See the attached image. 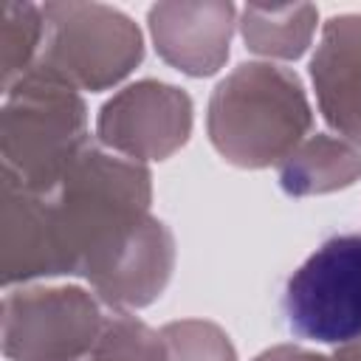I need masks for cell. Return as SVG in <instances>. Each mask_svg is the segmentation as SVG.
<instances>
[{"instance_id":"1","label":"cell","mask_w":361,"mask_h":361,"mask_svg":"<svg viewBox=\"0 0 361 361\" xmlns=\"http://www.w3.org/2000/svg\"><path fill=\"white\" fill-rule=\"evenodd\" d=\"M285 319L290 333L350 344L361 338V237L341 234L322 243L288 279Z\"/></svg>"},{"instance_id":"3","label":"cell","mask_w":361,"mask_h":361,"mask_svg":"<svg viewBox=\"0 0 361 361\" xmlns=\"http://www.w3.org/2000/svg\"><path fill=\"white\" fill-rule=\"evenodd\" d=\"M149 20L161 54L189 73H212L228 51V3L200 6L197 25H192V6H155Z\"/></svg>"},{"instance_id":"2","label":"cell","mask_w":361,"mask_h":361,"mask_svg":"<svg viewBox=\"0 0 361 361\" xmlns=\"http://www.w3.org/2000/svg\"><path fill=\"white\" fill-rule=\"evenodd\" d=\"M42 17L54 28L42 68L56 76L73 73L85 85L99 87L127 73L130 65L138 62L141 56V48L96 45L133 31L130 20L121 17L118 11L102 6H45Z\"/></svg>"},{"instance_id":"5","label":"cell","mask_w":361,"mask_h":361,"mask_svg":"<svg viewBox=\"0 0 361 361\" xmlns=\"http://www.w3.org/2000/svg\"><path fill=\"white\" fill-rule=\"evenodd\" d=\"M166 333L192 355V358H197L200 355V350H203V355H209L212 361H231V350H228V344L223 341V336H217L212 327H200V324H172V327H166Z\"/></svg>"},{"instance_id":"4","label":"cell","mask_w":361,"mask_h":361,"mask_svg":"<svg viewBox=\"0 0 361 361\" xmlns=\"http://www.w3.org/2000/svg\"><path fill=\"white\" fill-rule=\"evenodd\" d=\"M313 20H316V11L310 6H296V8L248 6L243 31H245V42L254 51L296 56V54H302L305 42L310 37Z\"/></svg>"}]
</instances>
